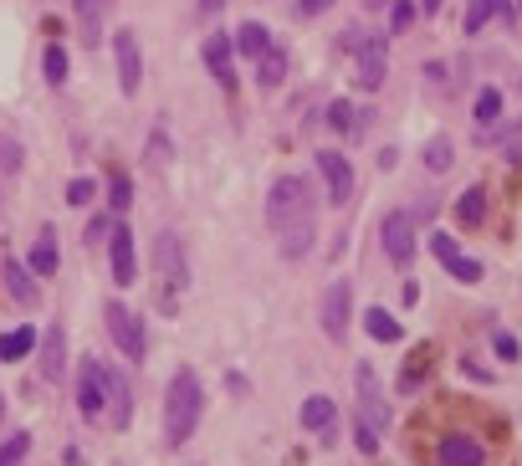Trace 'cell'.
I'll list each match as a JSON object with an SVG mask.
<instances>
[{
	"mask_svg": "<svg viewBox=\"0 0 522 466\" xmlns=\"http://www.w3.org/2000/svg\"><path fill=\"white\" fill-rule=\"evenodd\" d=\"M267 226L282 236V257L297 262L302 251L313 246V231H318V205H313V190L308 180L297 175H282L267 195Z\"/></svg>",
	"mask_w": 522,
	"mask_h": 466,
	"instance_id": "6da1fadb",
	"label": "cell"
},
{
	"mask_svg": "<svg viewBox=\"0 0 522 466\" xmlns=\"http://www.w3.org/2000/svg\"><path fill=\"white\" fill-rule=\"evenodd\" d=\"M200 405H205V395H200L195 369H180V374L169 379V395H164V441H169V446H185V441L195 436Z\"/></svg>",
	"mask_w": 522,
	"mask_h": 466,
	"instance_id": "7a4b0ae2",
	"label": "cell"
},
{
	"mask_svg": "<svg viewBox=\"0 0 522 466\" xmlns=\"http://www.w3.org/2000/svg\"><path fill=\"white\" fill-rule=\"evenodd\" d=\"M77 415L82 420L108 415V364L98 354L82 359V369H77Z\"/></svg>",
	"mask_w": 522,
	"mask_h": 466,
	"instance_id": "3957f363",
	"label": "cell"
},
{
	"mask_svg": "<svg viewBox=\"0 0 522 466\" xmlns=\"http://www.w3.org/2000/svg\"><path fill=\"white\" fill-rule=\"evenodd\" d=\"M103 318H108V333H113L118 354H123V359H144L149 338H144V323H139V313H134V308H123V303H108V308H103Z\"/></svg>",
	"mask_w": 522,
	"mask_h": 466,
	"instance_id": "277c9868",
	"label": "cell"
},
{
	"mask_svg": "<svg viewBox=\"0 0 522 466\" xmlns=\"http://www.w3.org/2000/svg\"><path fill=\"white\" fill-rule=\"evenodd\" d=\"M113 62H118V88L134 98L144 82V52H139V31H113Z\"/></svg>",
	"mask_w": 522,
	"mask_h": 466,
	"instance_id": "5b68a950",
	"label": "cell"
},
{
	"mask_svg": "<svg viewBox=\"0 0 522 466\" xmlns=\"http://www.w3.org/2000/svg\"><path fill=\"white\" fill-rule=\"evenodd\" d=\"M379 241H384V257L395 262V267L415 262V221L405 216V210H389L384 226H379Z\"/></svg>",
	"mask_w": 522,
	"mask_h": 466,
	"instance_id": "8992f818",
	"label": "cell"
},
{
	"mask_svg": "<svg viewBox=\"0 0 522 466\" xmlns=\"http://www.w3.org/2000/svg\"><path fill=\"white\" fill-rule=\"evenodd\" d=\"M108 262H113V282L118 287H134L139 282V246H134V231H128V226H113Z\"/></svg>",
	"mask_w": 522,
	"mask_h": 466,
	"instance_id": "52a82bcc",
	"label": "cell"
},
{
	"mask_svg": "<svg viewBox=\"0 0 522 466\" xmlns=\"http://www.w3.org/2000/svg\"><path fill=\"white\" fill-rule=\"evenodd\" d=\"M348 313H354V287H348V282H333V287L323 292V333L333 338V344H343Z\"/></svg>",
	"mask_w": 522,
	"mask_h": 466,
	"instance_id": "ba28073f",
	"label": "cell"
},
{
	"mask_svg": "<svg viewBox=\"0 0 522 466\" xmlns=\"http://www.w3.org/2000/svg\"><path fill=\"white\" fill-rule=\"evenodd\" d=\"M430 251L441 257V267H446L456 282H482V262H476V257H466V251H461L451 236H441V231H435V236H430Z\"/></svg>",
	"mask_w": 522,
	"mask_h": 466,
	"instance_id": "9c48e42d",
	"label": "cell"
},
{
	"mask_svg": "<svg viewBox=\"0 0 522 466\" xmlns=\"http://www.w3.org/2000/svg\"><path fill=\"white\" fill-rule=\"evenodd\" d=\"M318 169H323V185H328V200H333V205H343L348 195H354V164H348L343 154L323 149V154H318Z\"/></svg>",
	"mask_w": 522,
	"mask_h": 466,
	"instance_id": "30bf717a",
	"label": "cell"
},
{
	"mask_svg": "<svg viewBox=\"0 0 522 466\" xmlns=\"http://www.w3.org/2000/svg\"><path fill=\"white\" fill-rule=\"evenodd\" d=\"M384 67H389V52H384V36H369V41H359V88L364 93H374L379 82H384Z\"/></svg>",
	"mask_w": 522,
	"mask_h": 466,
	"instance_id": "8fae6325",
	"label": "cell"
},
{
	"mask_svg": "<svg viewBox=\"0 0 522 466\" xmlns=\"http://www.w3.org/2000/svg\"><path fill=\"white\" fill-rule=\"evenodd\" d=\"M200 57H205V67L215 72V82H221V88H231V57H236V41L226 36V31H215V36H205V47H200Z\"/></svg>",
	"mask_w": 522,
	"mask_h": 466,
	"instance_id": "7c38bea8",
	"label": "cell"
},
{
	"mask_svg": "<svg viewBox=\"0 0 522 466\" xmlns=\"http://www.w3.org/2000/svg\"><path fill=\"white\" fill-rule=\"evenodd\" d=\"M435 456H441V466H482L487 461V446L476 441V436H446Z\"/></svg>",
	"mask_w": 522,
	"mask_h": 466,
	"instance_id": "4fadbf2b",
	"label": "cell"
},
{
	"mask_svg": "<svg viewBox=\"0 0 522 466\" xmlns=\"http://www.w3.org/2000/svg\"><path fill=\"white\" fill-rule=\"evenodd\" d=\"M359 395H364V420L369 426H389V405H384V395H379V385H374V369H359Z\"/></svg>",
	"mask_w": 522,
	"mask_h": 466,
	"instance_id": "5bb4252c",
	"label": "cell"
},
{
	"mask_svg": "<svg viewBox=\"0 0 522 466\" xmlns=\"http://www.w3.org/2000/svg\"><path fill=\"white\" fill-rule=\"evenodd\" d=\"M302 431H328L333 426V420H338V405L328 400V395H308V400H302Z\"/></svg>",
	"mask_w": 522,
	"mask_h": 466,
	"instance_id": "9a60e30c",
	"label": "cell"
},
{
	"mask_svg": "<svg viewBox=\"0 0 522 466\" xmlns=\"http://www.w3.org/2000/svg\"><path fill=\"white\" fill-rule=\"evenodd\" d=\"M67 338H62V328H52L47 338H41V379H62V369H67Z\"/></svg>",
	"mask_w": 522,
	"mask_h": 466,
	"instance_id": "2e32d148",
	"label": "cell"
},
{
	"mask_svg": "<svg viewBox=\"0 0 522 466\" xmlns=\"http://www.w3.org/2000/svg\"><path fill=\"white\" fill-rule=\"evenodd\" d=\"M236 52H241L246 62H256L261 52H272V31L261 26V21H246V26L236 31Z\"/></svg>",
	"mask_w": 522,
	"mask_h": 466,
	"instance_id": "e0dca14e",
	"label": "cell"
},
{
	"mask_svg": "<svg viewBox=\"0 0 522 466\" xmlns=\"http://www.w3.org/2000/svg\"><path fill=\"white\" fill-rule=\"evenodd\" d=\"M251 67H256V82H261V88H282V77H287V52L272 41V52H261Z\"/></svg>",
	"mask_w": 522,
	"mask_h": 466,
	"instance_id": "ac0fdd59",
	"label": "cell"
},
{
	"mask_svg": "<svg viewBox=\"0 0 522 466\" xmlns=\"http://www.w3.org/2000/svg\"><path fill=\"white\" fill-rule=\"evenodd\" d=\"M6 292H11L21 308H36V298H41L36 282H31V272H26L21 262H6Z\"/></svg>",
	"mask_w": 522,
	"mask_h": 466,
	"instance_id": "d6986e66",
	"label": "cell"
},
{
	"mask_svg": "<svg viewBox=\"0 0 522 466\" xmlns=\"http://www.w3.org/2000/svg\"><path fill=\"white\" fill-rule=\"evenodd\" d=\"M364 328H369V338H379V344H400V338H405L400 318L384 313V308H369V313H364Z\"/></svg>",
	"mask_w": 522,
	"mask_h": 466,
	"instance_id": "ffe728a7",
	"label": "cell"
},
{
	"mask_svg": "<svg viewBox=\"0 0 522 466\" xmlns=\"http://www.w3.org/2000/svg\"><path fill=\"white\" fill-rule=\"evenodd\" d=\"M456 221H461V226H482V221H487V190H482V185H471V190L456 200Z\"/></svg>",
	"mask_w": 522,
	"mask_h": 466,
	"instance_id": "44dd1931",
	"label": "cell"
},
{
	"mask_svg": "<svg viewBox=\"0 0 522 466\" xmlns=\"http://www.w3.org/2000/svg\"><path fill=\"white\" fill-rule=\"evenodd\" d=\"M492 16L512 21V0H471V6H466V31H482Z\"/></svg>",
	"mask_w": 522,
	"mask_h": 466,
	"instance_id": "7402d4cb",
	"label": "cell"
},
{
	"mask_svg": "<svg viewBox=\"0 0 522 466\" xmlns=\"http://www.w3.org/2000/svg\"><path fill=\"white\" fill-rule=\"evenodd\" d=\"M31 349H36V328H11L6 338H0V359H6V364L26 359Z\"/></svg>",
	"mask_w": 522,
	"mask_h": 466,
	"instance_id": "603a6c76",
	"label": "cell"
},
{
	"mask_svg": "<svg viewBox=\"0 0 522 466\" xmlns=\"http://www.w3.org/2000/svg\"><path fill=\"white\" fill-rule=\"evenodd\" d=\"M57 262H62V257H57V236L47 231V236H41V241L31 246V272H36V277H52V272H57Z\"/></svg>",
	"mask_w": 522,
	"mask_h": 466,
	"instance_id": "cb8c5ba5",
	"label": "cell"
},
{
	"mask_svg": "<svg viewBox=\"0 0 522 466\" xmlns=\"http://www.w3.org/2000/svg\"><path fill=\"white\" fill-rule=\"evenodd\" d=\"M425 164L435 169V175H446V169L456 164V149H451V139H446V134H435V139L425 144Z\"/></svg>",
	"mask_w": 522,
	"mask_h": 466,
	"instance_id": "d4e9b609",
	"label": "cell"
},
{
	"mask_svg": "<svg viewBox=\"0 0 522 466\" xmlns=\"http://www.w3.org/2000/svg\"><path fill=\"white\" fill-rule=\"evenodd\" d=\"M41 67H47V82H52V88H62V82H67V47H62V41H52V47H47Z\"/></svg>",
	"mask_w": 522,
	"mask_h": 466,
	"instance_id": "484cf974",
	"label": "cell"
},
{
	"mask_svg": "<svg viewBox=\"0 0 522 466\" xmlns=\"http://www.w3.org/2000/svg\"><path fill=\"white\" fill-rule=\"evenodd\" d=\"M72 11H77V21L87 26V36L98 41V21H103V11H108V0H72Z\"/></svg>",
	"mask_w": 522,
	"mask_h": 466,
	"instance_id": "4316f807",
	"label": "cell"
},
{
	"mask_svg": "<svg viewBox=\"0 0 522 466\" xmlns=\"http://www.w3.org/2000/svg\"><path fill=\"white\" fill-rule=\"evenodd\" d=\"M26 456H31V436L26 431H16L6 446H0V466H26Z\"/></svg>",
	"mask_w": 522,
	"mask_h": 466,
	"instance_id": "83f0119b",
	"label": "cell"
},
{
	"mask_svg": "<svg viewBox=\"0 0 522 466\" xmlns=\"http://www.w3.org/2000/svg\"><path fill=\"white\" fill-rule=\"evenodd\" d=\"M328 123H333V129H338V134H354V129H359V108L338 98V103L328 108Z\"/></svg>",
	"mask_w": 522,
	"mask_h": 466,
	"instance_id": "f1b7e54d",
	"label": "cell"
},
{
	"mask_svg": "<svg viewBox=\"0 0 522 466\" xmlns=\"http://www.w3.org/2000/svg\"><path fill=\"white\" fill-rule=\"evenodd\" d=\"M497 118H502V93L482 88V93H476V123H497Z\"/></svg>",
	"mask_w": 522,
	"mask_h": 466,
	"instance_id": "f546056e",
	"label": "cell"
},
{
	"mask_svg": "<svg viewBox=\"0 0 522 466\" xmlns=\"http://www.w3.org/2000/svg\"><path fill=\"white\" fill-rule=\"evenodd\" d=\"M16 169H21V144L0 134V175H16Z\"/></svg>",
	"mask_w": 522,
	"mask_h": 466,
	"instance_id": "4dcf8cb0",
	"label": "cell"
},
{
	"mask_svg": "<svg viewBox=\"0 0 522 466\" xmlns=\"http://www.w3.org/2000/svg\"><path fill=\"white\" fill-rule=\"evenodd\" d=\"M410 21H415V6L410 0H395V6H389V31H410Z\"/></svg>",
	"mask_w": 522,
	"mask_h": 466,
	"instance_id": "1f68e13d",
	"label": "cell"
},
{
	"mask_svg": "<svg viewBox=\"0 0 522 466\" xmlns=\"http://www.w3.org/2000/svg\"><path fill=\"white\" fill-rule=\"evenodd\" d=\"M354 431H359V451H364V456H379V426H369V420L359 415Z\"/></svg>",
	"mask_w": 522,
	"mask_h": 466,
	"instance_id": "d6a6232c",
	"label": "cell"
},
{
	"mask_svg": "<svg viewBox=\"0 0 522 466\" xmlns=\"http://www.w3.org/2000/svg\"><path fill=\"white\" fill-rule=\"evenodd\" d=\"M128 200H134V180L118 169V175H113V210H128Z\"/></svg>",
	"mask_w": 522,
	"mask_h": 466,
	"instance_id": "836d02e7",
	"label": "cell"
},
{
	"mask_svg": "<svg viewBox=\"0 0 522 466\" xmlns=\"http://www.w3.org/2000/svg\"><path fill=\"white\" fill-rule=\"evenodd\" d=\"M492 349H497V354H502L507 364H512V359H522V344H517L512 333H492Z\"/></svg>",
	"mask_w": 522,
	"mask_h": 466,
	"instance_id": "e575fe53",
	"label": "cell"
},
{
	"mask_svg": "<svg viewBox=\"0 0 522 466\" xmlns=\"http://www.w3.org/2000/svg\"><path fill=\"white\" fill-rule=\"evenodd\" d=\"M93 195H98V185H93V180H72V185H67V205H87Z\"/></svg>",
	"mask_w": 522,
	"mask_h": 466,
	"instance_id": "d590c367",
	"label": "cell"
},
{
	"mask_svg": "<svg viewBox=\"0 0 522 466\" xmlns=\"http://www.w3.org/2000/svg\"><path fill=\"white\" fill-rule=\"evenodd\" d=\"M333 6V0H297V21H313V16H323Z\"/></svg>",
	"mask_w": 522,
	"mask_h": 466,
	"instance_id": "8d00e7d4",
	"label": "cell"
},
{
	"mask_svg": "<svg viewBox=\"0 0 522 466\" xmlns=\"http://www.w3.org/2000/svg\"><path fill=\"white\" fill-rule=\"evenodd\" d=\"M108 236H113V221H108V216H98L93 226H87V241H93V246H98V241H108Z\"/></svg>",
	"mask_w": 522,
	"mask_h": 466,
	"instance_id": "74e56055",
	"label": "cell"
},
{
	"mask_svg": "<svg viewBox=\"0 0 522 466\" xmlns=\"http://www.w3.org/2000/svg\"><path fill=\"white\" fill-rule=\"evenodd\" d=\"M221 6H226V0H200V16H215Z\"/></svg>",
	"mask_w": 522,
	"mask_h": 466,
	"instance_id": "f35d334b",
	"label": "cell"
},
{
	"mask_svg": "<svg viewBox=\"0 0 522 466\" xmlns=\"http://www.w3.org/2000/svg\"><path fill=\"white\" fill-rule=\"evenodd\" d=\"M0 415H6V395H0Z\"/></svg>",
	"mask_w": 522,
	"mask_h": 466,
	"instance_id": "ab89813d",
	"label": "cell"
}]
</instances>
